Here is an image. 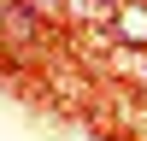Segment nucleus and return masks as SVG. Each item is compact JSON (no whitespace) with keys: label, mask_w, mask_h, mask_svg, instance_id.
I'll return each mask as SVG.
<instances>
[{"label":"nucleus","mask_w":147,"mask_h":141,"mask_svg":"<svg viewBox=\"0 0 147 141\" xmlns=\"http://www.w3.org/2000/svg\"><path fill=\"white\" fill-rule=\"evenodd\" d=\"M118 35L147 47V6H136V0H129V6H118Z\"/></svg>","instance_id":"1"}]
</instances>
